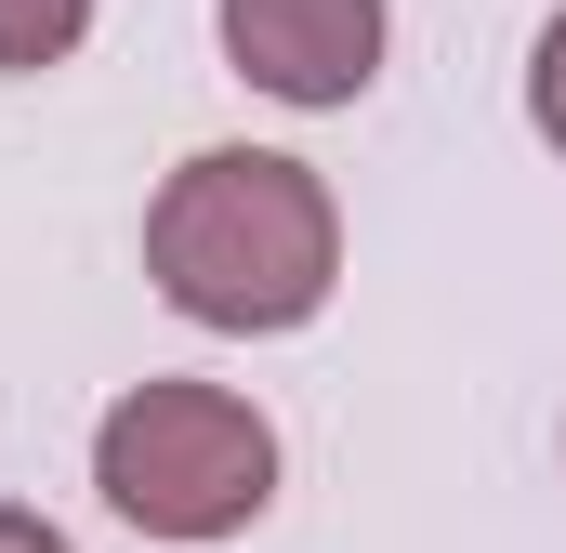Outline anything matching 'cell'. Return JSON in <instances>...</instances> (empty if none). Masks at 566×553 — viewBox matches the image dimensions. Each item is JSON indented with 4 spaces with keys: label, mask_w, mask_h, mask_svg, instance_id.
<instances>
[{
    "label": "cell",
    "mask_w": 566,
    "mask_h": 553,
    "mask_svg": "<svg viewBox=\"0 0 566 553\" xmlns=\"http://www.w3.org/2000/svg\"><path fill=\"white\" fill-rule=\"evenodd\" d=\"M145 276L198 330H303L343 276V211L277 145H198L145 211Z\"/></svg>",
    "instance_id": "cell-1"
},
{
    "label": "cell",
    "mask_w": 566,
    "mask_h": 553,
    "mask_svg": "<svg viewBox=\"0 0 566 553\" xmlns=\"http://www.w3.org/2000/svg\"><path fill=\"white\" fill-rule=\"evenodd\" d=\"M224 66L277 106H356L382 80V0H211Z\"/></svg>",
    "instance_id": "cell-3"
},
{
    "label": "cell",
    "mask_w": 566,
    "mask_h": 553,
    "mask_svg": "<svg viewBox=\"0 0 566 553\" xmlns=\"http://www.w3.org/2000/svg\"><path fill=\"white\" fill-rule=\"evenodd\" d=\"M0 553H66V528L53 514H0Z\"/></svg>",
    "instance_id": "cell-6"
},
{
    "label": "cell",
    "mask_w": 566,
    "mask_h": 553,
    "mask_svg": "<svg viewBox=\"0 0 566 553\" xmlns=\"http://www.w3.org/2000/svg\"><path fill=\"white\" fill-rule=\"evenodd\" d=\"M93 488L145 541H238L277 501V421L224 383H133L93 421Z\"/></svg>",
    "instance_id": "cell-2"
},
{
    "label": "cell",
    "mask_w": 566,
    "mask_h": 553,
    "mask_svg": "<svg viewBox=\"0 0 566 553\" xmlns=\"http://www.w3.org/2000/svg\"><path fill=\"white\" fill-rule=\"evenodd\" d=\"M93 40V0H0V80H40Z\"/></svg>",
    "instance_id": "cell-4"
},
{
    "label": "cell",
    "mask_w": 566,
    "mask_h": 553,
    "mask_svg": "<svg viewBox=\"0 0 566 553\" xmlns=\"http://www.w3.org/2000/svg\"><path fill=\"white\" fill-rule=\"evenodd\" d=\"M527 119H541V145L566 158V13L541 27V53H527Z\"/></svg>",
    "instance_id": "cell-5"
}]
</instances>
